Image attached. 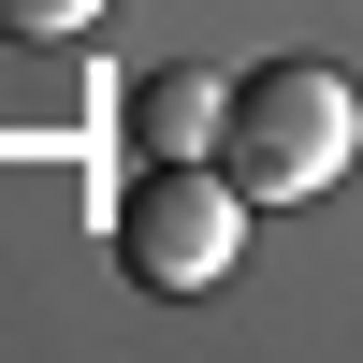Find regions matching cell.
Here are the masks:
<instances>
[{
	"label": "cell",
	"mask_w": 363,
	"mask_h": 363,
	"mask_svg": "<svg viewBox=\"0 0 363 363\" xmlns=\"http://www.w3.org/2000/svg\"><path fill=\"white\" fill-rule=\"evenodd\" d=\"M218 160H233L247 203H320V189L363 160V87L320 73V58H262V73H233Z\"/></svg>",
	"instance_id": "obj_1"
},
{
	"label": "cell",
	"mask_w": 363,
	"mask_h": 363,
	"mask_svg": "<svg viewBox=\"0 0 363 363\" xmlns=\"http://www.w3.org/2000/svg\"><path fill=\"white\" fill-rule=\"evenodd\" d=\"M233 247H247V189H233L218 160H145L131 189H116V262H131L145 291H218Z\"/></svg>",
	"instance_id": "obj_2"
},
{
	"label": "cell",
	"mask_w": 363,
	"mask_h": 363,
	"mask_svg": "<svg viewBox=\"0 0 363 363\" xmlns=\"http://www.w3.org/2000/svg\"><path fill=\"white\" fill-rule=\"evenodd\" d=\"M218 116H233L218 73H145L131 87V145L145 160H218Z\"/></svg>",
	"instance_id": "obj_3"
},
{
	"label": "cell",
	"mask_w": 363,
	"mask_h": 363,
	"mask_svg": "<svg viewBox=\"0 0 363 363\" xmlns=\"http://www.w3.org/2000/svg\"><path fill=\"white\" fill-rule=\"evenodd\" d=\"M102 0H0V29H87Z\"/></svg>",
	"instance_id": "obj_4"
}]
</instances>
